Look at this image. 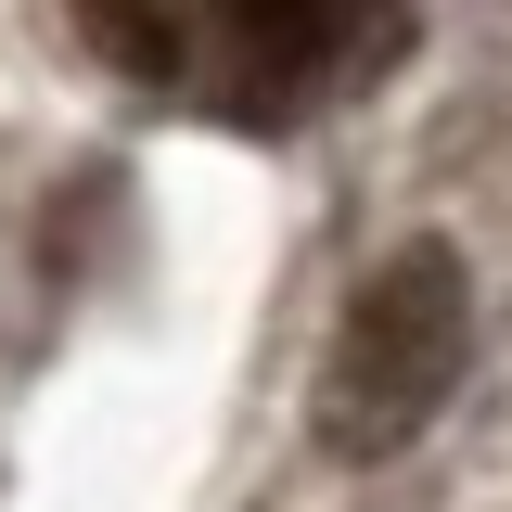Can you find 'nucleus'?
Segmentation results:
<instances>
[{"mask_svg":"<svg viewBox=\"0 0 512 512\" xmlns=\"http://www.w3.org/2000/svg\"><path fill=\"white\" fill-rule=\"evenodd\" d=\"M64 13H77V39L116 64V77H141V90H205V64L231 39V0H64Z\"/></svg>","mask_w":512,"mask_h":512,"instance_id":"3","label":"nucleus"},{"mask_svg":"<svg viewBox=\"0 0 512 512\" xmlns=\"http://www.w3.org/2000/svg\"><path fill=\"white\" fill-rule=\"evenodd\" d=\"M397 52H410L397 0H231V39H218L192 103H218L231 128H282L333 90H372Z\"/></svg>","mask_w":512,"mask_h":512,"instance_id":"2","label":"nucleus"},{"mask_svg":"<svg viewBox=\"0 0 512 512\" xmlns=\"http://www.w3.org/2000/svg\"><path fill=\"white\" fill-rule=\"evenodd\" d=\"M474 372V282L448 244H397L333 320V372H320V436L333 461H397Z\"/></svg>","mask_w":512,"mask_h":512,"instance_id":"1","label":"nucleus"}]
</instances>
